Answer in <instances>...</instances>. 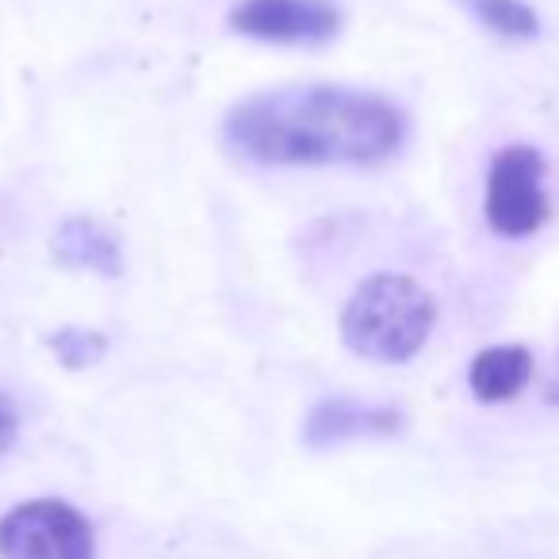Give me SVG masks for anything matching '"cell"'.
I'll return each instance as SVG.
<instances>
[{
    "instance_id": "6da1fadb",
    "label": "cell",
    "mask_w": 559,
    "mask_h": 559,
    "mask_svg": "<svg viewBox=\"0 0 559 559\" xmlns=\"http://www.w3.org/2000/svg\"><path fill=\"white\" fill-rule=\"evenodd\" d=\"M403 139L395 104L345 85L272 88L226 116V142L257 165H376Z\"/></svg>"
},
{
    "instance_id": "7a4b0ae2",
    "label": "cell",
    "mask_w": 559,
    "mask_h": 559,
    "mask_svg": "<svg viewBox=\"0 0 559 559\" xmlns=\"http://www.w3.org/2000/svg\"><path fill=\"white\" fill-rule=\"evenodd\" d=\"M437 322V304L418 280L403 272H376L360 280L342 311V342L376 365H403L418 357Z\"/></svg>"
},
{
    "instance_id": "3957f363",
    "label": "cell",
    "mask_w": 559,
    "mask_h": 559,
    "mask_svg": "<svg viewBox=\"0 0 559 559\" xmlns=\"http://www.w3.org/2000/svg\"><path fill=\"white\" fill-rule=\"evenodd\" d=\"M96 536L81 510L62 498L20 502L0 518V559H93Z\"/></svg>"
},
{
    "instance_id": "277c9868",
    "label": "cell",
    "mask_w": 559,
    "mask_h": 559,
    "mask_svg": "<svg viewBox=\"0 0 559 559\" xmlns=\"http://www.w3.org/2000/svg\"><path fill=\"white\" fill-rule=\"evenodd\" d=\"M487 223L502 238H528L548 223V192H544V157L533 146H506L495 154L487 173Z\"/></svg>"
},
{
    "instance_id": "5b68a950",
    "label": "cell",
    "mask_w": 559,
    "mask_h": 559,
    "mask_svg": "<svg viewBox=\"0 0 559 559\" xmlns=\"http://www.w3.org/2000/svg\"><path fill=\"white\" fill-rule=\"evenodd\" d=\"M238 35L284 47H319L342 27V12L330 0H241L230 12Z\"/></svg>"
},
{
    "instance_id": "8992f818",
    "label": "cell",
    "mask_w": 559,
    "mask_h": 559,
    "mask_svg": "<svg viewBox=\"0 0 559 559\" xmlns=\"http://www.w3.org/2000/svg\"><path fill=\"white\" fill-rule=\"evenodd\" d=\"M403 429V414L395 406H368L357 399H322L304 421L307 449H337L360 437H395Z\"/></svg>"
},
{
    "instance_id": "52a82bcc",
    "label": "cell",
    "mask_w": 559,
    "mask_h": 559,
    "mask_svg": "<svg viewBox=\"0 0 559 559\" xmlns=\"http://www.w3.org/2000/svg\"><path fill=\"white\" fill-rule=\"evenodd\" d=\"M533 380V353L521 345H490L467 368V383L479 403H510Z\"/></svg>"
},
{
    "instance_id": "ba28073f",
    "label": "cell",
    "mask_w": 559,
    "mask_h": 559,
    "mask_svg": "<svg viewBox=\"0 0 559 559\" xmlns=\"http://www.w3.org/2000/svg\"><path fill=\"white\" fill-rule=\"evenodd\" d=\"M55 253L70 269H93L100 276H119L123 257H119V241L104 230L96 218H66L55 234Z\"/></svg>"
},
{
    "instance_id": "9c48e42d",
    "label": "cell",
    "mask_w": 559,
    "mask_h": 559,
    "mask_svg": "<svg viewBox=\"0 0 559 559\" xmlns=\"http://www.w3.org/2000/svg\"><path fill=\"white\" fill-rule=\"evenodd\" d=\"M467 9L479 16L483 27L506 35V39H533L536 27H540L536 12L521 0H467Z\"/></svg>"
},
{
    "instance_id": "30bf717a",
    "label": "cell",
    "mask_w": 559,
    "mask_h": 559,
    "mask_svg": "<svg viewBox=\"0 0 559 559\" xmlns=\"http://www.w3.org/2000/svg\"><path fill=\"white\" fill-rule=\"evenodd\" d=\"M50 349H55V357L62 360L66 368H93L104 360V353H108V342H104V334H96V330H81V326H66L58 330V334H50Z\"/></svg>"
},
{
    "instance_id": "8fae6325",
    "label": "cell",
    "mask_w": 559,
    "mask_h": 559,
    "mask_svg": "<svg viewBox=\"0 0 559 559\" xmlns=\"http://www.w3.org/2000/svg\"><path fill=\"white\" fill-rule=\"evenodd\" d=\"M20 437V411L4 391H0V456H9Z\"/></svg>"
},
{
    "instance_id": "7c38bea8",
    "label": "cell",
    "mask_w": 559,
    "mask_h": 559,
    "mask_svg": "<svg viewBox=\"0 0 559 559\" xmlns=\"http://www.w3.org/2000/svg\"><path fill=\"white\" fill-rule=\"evenodd\" d=\"M556 399H559V391H556Z\"/></svg>"
}]
</instances>
